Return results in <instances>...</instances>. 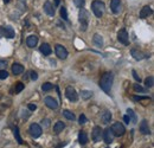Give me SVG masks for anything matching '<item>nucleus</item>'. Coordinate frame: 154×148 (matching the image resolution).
Returning a JSON list of instances; mask_svg holds the SVG:
<instances>
[{"label": "nucleus", "instance_id": "nucleus-1", "mask_svg": "<svg viewBox=\"0 0 154 148\" xmlns=\"http://www.w3.org/2000/svg\"><path fill=\"white\" fill-rule=\"evenodd\" d=\"M113 81H114V75L112 72H106L100 81V88L106 94H109L113 85Z\"/></svg>", "mask_w": 154, "mask_h": 148}, {"label": "nucleus", "instance_id": "nucleus-2", "mask_svg": "<svg viewBox=\"0 0 154 148\" xmlns=\"http://www.w3.org/2000/svg\"><path fill=\"white\" fill-rule=\"evenodd\" d=\"M78 20H79V25H81V30L82 31H87L88 25H89V14L85 10H79L78 13Z\"/></svg>", "mask_w": 154, "mask_h": 148}, {"label": "nucleus", "instance_id": "nucleus-3", "mask_svg": "<svg viewBox=\"0 0 154 148\" xmlns=\"http://www.w3.org/2000/svg\"><path fill=\"white\" fill-rule=\"evenodd\" d=\"M91 10L96 16V18H101L104 12V4L101 0H94L91 4Z\"/></svg>", "mask_w": 154, "mask_h": 148}, {"label": "nucleus", "instance_id": "nucleus-4", "mask_svg": "<svg viewBox=\"0 0 154 148\" xmlns=\"http://www.w3.org/2000/svg\"><path fill=\"white\" fill-rule=\"evenodd\" d=\"M110 129H112V131H113L114 136H122V135L126 133L125 126H123L122 123H120V122H115V123L112 126Z\"/></svg>", "mask_w": 154, "mask_h": 148}, {"label": "nucleus", "instance_id": "nucleus-5", "mask_svg": "<svg viewBox=\"0 0 154 148\" xmlns=\"http://www.w3.org/2000/svg\"><path fill=\"white\" fill-rule=\"evenodd\" d=\"M29 133L31 134L32 137L37 139V137H39V136L42 135L43 130H42V127L39 126L38 123H32V125L30 126V128H29Z\"/></svg>", "mask_w": 154, "mask_h": 148}, {"label": "nucleus", "instance_id": "nucleus-6", "mask_svg": "<svg viewBox=\"0 0 154 148\" xmlns=\"http://www.w3.org/2000/svg\"><path fill=\"white\" fill-rule=\"evenodd\" d=\"M117 40L123 44V45H128L129 44V40H128V32L126 29H121L117 33Z\"/></svg>", "mask_w": 154, "mask_h": 148}, {"label": "nucleus", "instance_id": "nucleus-7", "mask_svg": "<svg viewBox=\"0 0 154 148\" xmlns=\"http://www.w3.org/2000/svg\"><path fill=\"white\" fill-rule=\"evenodd\" d=\"M102 139L104 140V142L107 145H110L113 141H114V134L110 128H106L103 130V135H102Z\"/></svg>", "mask_w": 154, "mask_h": 148}, {"label": "nucleus", "instance_id": "nucleus-8", "mask_svg": "<svg viewBox=\"0 0 154 148\" xmlns=\"http://www.w3.org/2000/svg\"><path fill=\"white\" fill-rule=\"evenodd\" d=\"M65 96H66V98H68L69 101H71V102H76L77 100H78V95H77L76 90H75L74 88H71V87H68V88L65 89Z\"/></svg>", "mask_w": 154, "mask_h": 148}, {"label": "nucleus", "instance_id": "nucleus-9", "mask_svg": "<svg viewBox=\"0 0 154 148\" xmlns=\"http://www.w3.org/2000/svg\"><path fill=\"white\" fill-rule=\"evenodd\" d=\"M0 32L8 39L14 38V30L12 29V26H8V25L7 26H1L0 27Z\"/></svg>", "mask_w": 154, "mask_h": 148}, {"label": "nucleus", "instance_id": "nucleus-10", "mask_svg": "<svg viewBox=\"0 0 154 148\" xmlns=\"http://www.w3.org/2000/svg\"><path fill=\"white\" fill-rule=\"evenodd\" d=\"M102 135H103V130L101 129V127H98V126L94 127L93 133H91V139H93V141H94V142H98V141H101Z\"/></svg>", "mask_w": 154, "mask_h": 148}, {"label": "nucleus", "instance_id": "nucleus-11", "mask_svg": "<svg viewBox=\"0 0 154 148\" xmlns=\"http://www.w3.org/2000/svg\"><path fill=\"white\" fill-rule=\"evenodd\" d=\"M55 51H56L57 57L58 58H60V59H65V58L68 57V51H66V49H65L63 45L57 44V45L55 46Z\"/></svg>", "mask_w": 154, "mask_h": 148}, {"label": "nucleus", "instance_id": "nucleus-12", "mask_svg": "<svg viewBox=\"0 0 154 148\" xmlns=\"http://www.w3.org/2000/svg\"><path fill=\"white\" fill-rule=\"evenodd\" d=\"M43 8H44V12H45L48 16H50V17H54V16H55V8H54L51 1H49V0L45 1Z\"/></svg>", "mask_w": 154, "mask_h": 148}, {"label": "nucleus", "instance_id": "nucleus-13", "mask_svg": "<svg viewBox=\"0 0 154 148\" xmlns=\"http://www.w3.org/2000/svg\"><path fill=\"white\" fill-rule=\"evenodd\" d=\"M45 104H46L48 108H50V109H52V110H56L58 108L57 101H56L54 97H50V96L45 97Z\"/></svg>", "mask_w": 154, "mask_h": 148}, {"label": "nucleus", "instance_id": "nucleus-14", "mask_svg": "<svg viewBox=\"0 0 154 148\" xmlns=\"http://www.w3.org/2000/svg\"><path fill=\"white\" fill-rule=\"evenodd\" d=\"M139 129H140V131H141L143 135L151 134V133H149L148 123H147V120H142V121H141V123H140V126H139Z\"/></svg>", "mask_w": 154, "mask_h": 148}, {"label": "nucleus", "instance_id": "nucleus-15", "mask_svg": "<svg viewBox=\"0 0 154 148\" xmlns=\"http://www.w3.org/2000/svg\"><path fill=\"white\" fill-rule=\"evenodd\" d=\"M39 51H40L44 56H50L51 55V52H52V49L50 48V45H49V44L43 43V44L40 45V48H39Z\"/></svg>", "mask_w": 154, "mask_h": 148}, {"label": "nucleus", "instance_id": "nucleus-16", "mask_svg": "<svg viewBox=\"0 0 154 148\" xmlns=\"http://www.w3.org/2000/svg\"><path fill=\"white\" fill-rule=\"evenodd\" d=\"M153 13V11H152V8L149 7V6H143L142 7V10L140 11V18L143 19V18H147L148 16H151Z\"/></svg>", "mask_w": 154, "mask_h": 148}, {"label": "nucleus", "instance_id": "nucleus-17", "mask_svg": "<svg viewBox=\"0 0 154 148\" xmlns=\"http://www.w3.org/2000/svg\"><path fill=\"white\" fill-rule=\"evenodd\" d=\"M131 54H132V56L134 57L136 60H141V59H143V58H148V56H146L143 52H141V51H139V50H136V49H132Z\"/></svg>", "mask_w": 154, "mask_h": 148}, {"label": "nucleus", "instance_id": "nucleus-18", "mask_svg": "<svg viewBox=\"0 0 154 148\" xmlns=\"http://www.w3.org/2000/svg\"><path fill=\"white\" fill-rule=\"evenodd\" d=\"M37 43H38V37L35 36V35L27 37V39H26V45H27L29 48H35V46L37 45Z\"/></svg>", "mask_w": 154, "mask_h": 148}, {"label": "nucleus", "instance_id": "nucleus-19", "mask_svg": "<svg viewBox=\"0 0 154 148\" xmlns=\"http://www.w3.org/2000/svg\"><path fill=\"white\" fill-rule=\"evenodd\" d=\"M121 7V1L120 0H110V8L113 13H119Z\"/></svg>", "mask_w": 154, "mask_h": 148}, {"label": "nucleus", "instance_id": "nucleus-20", "mask_svg": "<svg viewBox=\"0 0 154 148\" xmlns=\"http://www.w3.org/2000/svg\"><path fill=\"white\" fill-rule=\"evenodd\" d=\"M78 141H79L81 145H85L88 142V135H87V133L84 130H81L78 133Z\"/></svg>", "mask_w": 154, "mask_h": 148}, {"label": "nucleus", "instance_id": "nucleus-21", "mask_svg": "<svg viewBox=\"0 0 154 148\" xmlns=\"http://www.w3.org/2000/svg\"><path fill=\"white\" fill-rule=\"evenodd\" d=\"M23 71H24V66L19 64V63H14L13 65H12V72L14 75H20L23 74Z\"/></svg>", "mask_w": 154, "mask_h": 148}, {"label": "nucleus", "instance_id": "nucleus-22", "mask_svg": "<svg viewBox=\"0 0 154 148\" xmlns=\"http://www.w3.org/2000/svg\"><path fill=\"white\" fill-rule=\"evenodd\" d=\"M112 113L108 110H106L103 114H102V116H101V120H102V122L104 123V125H107V123H109L110 122V120H112Z\"/></svg>", "mask_w": 154, "mask_h": 148}, {"label": "nucleus", "instance_id": "nucleus-23", "mask_svg": "<svg viewBox=\"0 0 154 148\" xmlns=\"http://www.w3.org/2000/svg\"><path fill=\"white\" fill-rule=\"evenodd\" d=\"M93 42H94V44H95L96 46H98V48H101V46L103 45V37H102L101 35H98V33H96V35H94V38H93Z\"/></svg>", "mask_w": 154, "mask_h": 148}, {"label": "nucleus", "instance_id": "nucleus-24", "mask_svg": "<svg viewBox=\"0 0 154 148\" xmlns=\"http://www.w3.org/2000/svg\"><path fill=\"white\" fill-rule=\"evenodd\" d=\"M65 128V125H64V122H62V121H58L55 123V126H54V131L58 134V133H60L62 130Z\"/></svg>", "mask_w": 154, "mask_h": 148}, {"label": "nucleus", "instance_id": "nucleus-25", "mask_svg": "<svg viewBox=\"0 0 154 148\" xmlns=\"http://www.w3.org/2000/svg\"><path fill=\"white\" fill-rule=\"evenodd\" d=\"M63 115H64L65 119H68V120H70V121H74V120H75V114H74L72 111L68 110V109L63 110Z\"/></svg>", "mask_w": 154, "mask_h": 148}, {"label": "nucleus", "instance_id": "nucleus-26", "mask_svg": "<svg viewBox=\"0 0 154 148\" xmlns=\"http://www.w3.org/2000/svg\"><path fill=\"white\" fill-rule=\"evenodd\" d=\"M145 85H146L147 88H153V85H154L153 76H148V77L145 79Z\"/></svg>", "mask_w": 154, "mask_h": 148}, {"label": "nucleus", "instance_id": "nucleus-27", "mask_svg": "<svg viewBox=\"0 0 154 148\" xmlns=\"http://www.w3.org/2000/svg\"><path fill=\"white\" fill-rule=\"evenodd\" d=\"M127 114H128V116H129V119H131V121L133 122V123H136V115H135V113H134V110L133 109H127Z\"/></svg>", "mask_w": 154, "mask_h": 148}, {"label": "nucleus", "instance_id": "nucleus-28", "mask_svg": "<svg viewBox=\"0 0 154 148\" xmlns=\"http://www.w3.org/2000/svg\"><path fill=\"white\" fill-rule=\"evenodd\" d=\"M14 137H16V140L18 141V143H19V145H23V143H24V140H23V139H21V136H20L18 127H16V128H14Z\"/></svg>", "mask_w": 154, "mask_h": 148}, {"label": "nucleus", "instance_id": "nucleus-29", "mask_svg": "<svg viewBox=\"0 0 154 148\" xmlns=\"http://www.w3.org/2000/svg\"><path fill=\"white\" fill-rule=\"evenodd\" d=\"M81 96H82L83 100H88V98H90L93 96V91H90V90H82L81 91Z\"/></svg>", "mask_w": 154, "mask_h": 148}, {"label": "nucleus", "instance_id": "nucleus-30", "mask_svg": "<svg viewBox=\"0 0 154 148\" xmlns=\"http://www.w3.org/2000/svg\"><path fill=\"white\" fill-rule=\"evenodd\" d=\"M52 88H54V84H51V83H49V82H48V83H44L43 87H42L43 91H45V93H46V91H50Z\"/></svg>", "mask_w": 154, "mask_h": 148}, {"label": "nucleus", "instance_id": "nucleus-31", "mask_svg": "<svg viewBox=\"0 0 154 148\" xmlns=\"http://www.w3.org/2000/svg\"><path fill=\"white\" fill-rule=\"evenodd\" d=\"M23 89H24V84L21 82H18V83L14 84V91H16V94L20 93Z\"/></svg>", "mask_w": 154, "mask_h": 148}, {"label": "nucleus", "instance_id": "nucleus-32", "mask_svg": "<svg viewBox=\"0 0 154 148\" xmlns=\"http://www.w3.org/2000/svg\"><path fill=\"white\" fill-rule=\"evenodd\" d=\"M60 17L64 19V20L68 21V12H66V8H65L64 6L60 7Z\"/></svg>", "mask_w": 154, "mask_h": 148}, {"label": "nucleus", "instance_id": "nucleus-33", "mask_svg": "<svg viewBox=\"0 0 154 148\" xmlns=\"http://www.w3.org/2000/svg\"><path fill=\"white\" fill-rule=\"evenodd\" d=\"M74 4L78 8H83V6L85 4V0H74Z\"/></svg>", "mask_w": 154, "mask_h": 148}, {"label": "nucleus", "instance_id": "nucleus-34", "mask_svg": "<svg viewBox=\"0 0 154 148\" xmlns=\"http://www.w3.org/2000/svg\"><path fill=\"white\" fill-rule=\"evenodd\" d=\"M133 88H134L135 91H137V93H146V91H147L145 88H142V87H141V85H139V84H134V85H133Z\"/></svg>", "mask_w": 154, "mask_h": 148}, {"label": "nucleus", "instance_id": "nucleus-35", "mask_svg": "<svg viewBox=\"0 0 154 148\" xmlns=\"http://www.w3.org/2000/svg\"><path fill=\"white\" fill-rule=\"evenodd\" d=\"M8 77V72L6 70H0V79H6Z\"/></svg>", "mask_w": 154, "mask_h": 148}, {"label": "nucleus", "instance_id": "nucleus-36", "mask_svg": "<svg viewBox=\"0 0 154 148\" xmlns=\"http://www.w3.org/2000/svg\"><path fill=\"white\" fill-rule=\"evenodd\" d=\"M78 121H79V125H84V123H87V121H88V120H87L85 115H84V114H82V115L79 116V120H78Z\"/></svg>", "mask_w": 154, "mask_h": 148}, {"label": "nucleus", "instance_id": "nucleus-37", "mask_svg": "<svg viewBox=\"0 0 154 148\" xmlns=\"http://www.w3.org/2000/svg\"><path fill=\"white\" fill-rule=\"evenodd\" d=\"M133 100H135V101H141V100H149V97H148V96H134V97H133Z\"/></svg>", "mask_w": 154, "mask_h": 148}, {"label": "nucleus", "instance_id": "nucleus-38", "mask_svg": "<svg viewBox=\"0 0 154 148\" xmlns=\"http://www.w3.org/2000/svg\"><path fill=\"white\" fill-rule=\"evenodd\" d=\"M30 75H31V79H32V81H37V79H38V74H37L36 71H31Z\"/></svg>", "mask_w": 154, "mask_h": 148}, {"label": "nucleus", "instance_id": "nucleus-39", "mask_svg": "<svg viewBox=\"0 0 154 148\" xmlns=\"http://www.w3.org/2000/svg\"><path fill=\"white\" fill-rule=\"evenodd\" d=\"M132 74H133V77H134L135 81L140 83V82H141V78H140V76H139V75L136 74V71H135V70H133V71H132Z\"/></svg>", "mask_w": 154, "mask_h": 148}, {"label": "nucleus", "instance_id": "nucleus-40", "mask_svg": "<svg viewBox=\"0 0 154 148\" xmlns=\"http://www.w3.org/2000/svg\"><path fill=\"white\" fill-rule=\"evenodd\" d=\"M27 107H29V110H31V111H33V110H36V109H37V106H36L35 103H30Z\"/></svg>", "mask_w": 154, "mask_h": 148}, {"label": "nucleus", "instance_id": "nucleus-41", "mask_svg": "<svg viewBox=\"0 0 154 148\" xmlns=\"http://www.w3.org/2000/svg\"><path fill=\"white\" fill-rule=\"evenodd\" d=\"M6 65H7V62H6V60H2V59H0V68H1V69H4Z\"/></svg>", "mask_w": 154, "mask_h": 148}, {"label": "nucleus", "instance_id": "nucleus-42", "mask_svg": "<svg viewBox=\"0 0 154 148\" xmlns=\"http://www.w3.org/2000/svg\"><path fill=\"white\" fill-rule=\"evenodd\" d=\"M123 121H125L126 123L129 125V123H131V119H129V116H128V115H125V116H123Z\"/></svg>", "mask_w": 154, "mask_h": 148}, {"label": "nucleus", "instance_id": "nucleus-43", "mask_svg": "<svg viewBox=\"0 0 154 148\" xmlns=\"http://www.w3.org/2000/svg\"><path fill=\"white\" fill-rule=\"evenodd\" d=\"M59 2H60V0H55V5H56V6L59 5Z\"/></svg>", "mask_w": 154, "mask_h": 148}, {"label": "nucleus", "instance_id": "nucleus-44", "mask_svg": "<svg viewBox=\"0 0 154 148\" xmlns=\"http://www.w3.org/2000/svg\"><path fill=\"white\" fill-rule=\"evenodd\" d=\"M10 1H11V0H4V2H5V4H8Z\"/></svg>", "mask_w": 154, "mask_h": 148}]
</instances>
